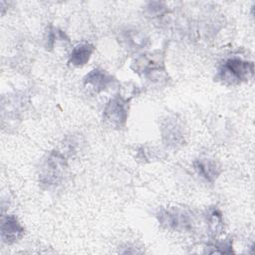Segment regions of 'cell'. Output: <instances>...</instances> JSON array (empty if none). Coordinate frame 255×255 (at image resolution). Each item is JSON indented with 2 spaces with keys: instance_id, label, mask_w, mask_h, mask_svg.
Segmentation results:
<instances>
[{
  "instance_id": "6da1fadb",
  "label": "cell",
  "mask_w": 255,
  "mask_h": 255,
  "mask_svg": "<svg viewBox=\"0 0 255 255\" xmlns=\"http://www.w3.org/2000/svg\"><path fill=\"white\" fill-rule=\"evenodd\" d=\"M67 159L59 150L50 151L39 167V182L42 187L54 188L62 183L67 169Z\"/></svg>"
},
{
  "instance_id": "7a4b0ae2",
  "label": "cell",
  "mask_w": 255,
  "mask_h": 255,
  "mask_svg": "<svg viewBox=\"0 0 255 255\" xmlns=\"http://www.w3.org/2000/svg\"><path fill=\"white\" fill-rule=\"evenodd\" d=\"M254 74L252 62L231 57L223 61L219 66L215 79L224 85L233 86L248 82Z\"/></svg>"
},
{
  "instance_id": "3957f363",
  "label": "cell",
  "mask_w": 255,
  "mask_h": 255,
  "mask_svg": "<svg viewBox=\"0 0 255 255\" xmlns=\"http://www.w3.org/2000/svg\"><path fill=\"white\" fill-rule=\"evenodd\" d=\"M156 218L163 228L171 231H189L194 223L189 212L177 207L161 208Z\"/></svg>"
},
{
  "instance_id": "277c9868",
  "label": "cell",
  "mask_w": 255,
  "mask_h": 255,
  "mask_svg": "<svg viewBox=\"0 0 255 255\" xmlns=\"http://www.w3.org/2000/svg\"><path fill=\"white\" fill-rule=\"evenodd\" d=\"M129 98L121 94L112 98L106 105L103 113L104 122L111 128H122L126 126L128 117Z\"/></svg>"
},
{
  "instance_id": "5b68a950",
  "label": "cell",
  "mask_w": 255,
  "mask_h": 255,
  "mask_svg": "<svg viewBox=\"0 0 255 255\" xmlns=\"http://www.w3.org/2000/svg\"><path fill=\"white\" fill-rule=\"evenodd\" d=\"M131 68L137 74L154 80L156 76H160L165 72L163 56L159 52L147 53L139 56L132 64Z\"/></svg>"
},
{
  "instance_id": "8992f818",
  "label": "cell",
  "mask_w": 255,
  "mask_h": 255,
  "mask_svg": "<svg viewBox=\"0 0 255 255\" xmlns=\"http://www.w3.org/2000/svg\"><path fill=\"white\" fill-rule=\"evenodd\" d=\"M163 142L169 147H177L184 142V133L181 124L175 118H168L161 125Z\"/></svg>"
},
{
  "instance_id": "52a82bcc",
  "label": "cell",
  "mask_w": 255,
  "mask_h": 255,
  "mask_svg": "<svg viewBox=\"0 0 255 255\" xmlns=\"http://www.w3.org/2000/svg\"><path fill=\"white\" fill-rule=\"evenodd\" d=\"M24 233L25 229L15 215H7L2 219L1 239L3 243L14 244L24 236Z\"/></svg>"
},
{
  "instance_id": "ba28073f",
  "label": "cell",
  "mask_w": 255,
  "mask_h": 255,
  "mask_svg": "<svg viewBox=\"0 0 255 255\" xmlns=\"http://www.w3.org/2000/svg\"><path fill=\"white\" fill-rule=\"evenodd\" d=\"M113 82V76L102 69H94L84 78L85 86L91 87L95 93H101L105 91L110 85H112Z\"/></svg>"
},
{
  "instance_id": "9c48e42d",
  "label": "cell",
  "mask_w": 255,
  "mask_h": 255,
  "mask_svg": "<svg viewBox=\"0 0 255 255\" xmlns=\"http://www.w3.org/2000/svg\"><path fill=\"white\" fill-rule=\"evenodd\" d=\"M193 168L200 177L209 183H213L218 178L221 171L217 162L207 157H199L195 159L193 161Z\"/></svg>"
},
{
  "instance_id": "30bf717a",
  "label": "cell",
  "mask_w": 255,
  "mask_h": 255,
  "mask_svg": "<svg viewBox=\"0 0 255 255\" xmlns=\"http://www.w3.org/2000/svg\"><path fill=\"white\" fill-rule=\"evenodd\" d=\"M94 51L95 47L90 43L78 44L71 51L68 63L74 67H83L89 62Z\"/></svg>"
},
{
  "instance_id": "8fae6325",
  "label": "cell",
  "mask_w": 255,
  "mask_h": 255,
  "mask_svg": "<svg viewBox=\"0 0 255 255\" xmlns=\"http://www.w3.org/2000/svg\"><path fill=\"white\" fill-rule=\"evenodd\" d=\"M206 222L209 232L216 236L222 232L223 216L221 211L216 207H210L206 213Z\"/></svg>"
},
{
  "instance_id": "7c38bea8",
  "label": "cell",
  "mask_w": 255,
  "mask_h": 255,
  "mask_svg": "<svg viewBox=\"0 0 255 255\" xmlns=\"http://www.w3.org/2000/svg\"><path fill=\"white\" fill-rule=\"evenodd\" d=\"M145 10L150 16H159L164 14L167 11V7L162 2L151 1L146 4Z\"/></svg>"
},
{
  "instance_id": "4fadbf2b",
  "label": "cell",
  "mask_w": 255,
  "mask_h": 255,
  "mask_svg": "<svg viewBox=\"0 0 255 255\" xmlns=\"http://www.w3.org/2000/svg\"><path fill=\"white\" fill-rule=\"evenodd\" d=\"M210 248H213L214 250L210 251L209 253L213 254V253H224V254H228V253H233L232 251V244L230 241H224V242H220L217 244H214L212 246H210Z\"/></svg>"
}]
</instances>
